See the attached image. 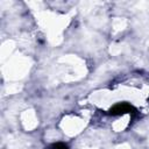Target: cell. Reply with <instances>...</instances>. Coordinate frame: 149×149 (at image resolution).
I'll return each mask as SVG.
<instances>
[{
  "label": "cell",
  "mask_w": 149,
  "mask_h": 149,
  "mask_svg": "<svg viewBox=\"0 0 149 149\" xmlns=\"http://www.w3.org/2000/svg\"><path fill=\"white\" fill-rule=\"evenodd\" d=\"M52 149H68L65 146H54Z\"/></svg>",
  "instance_id": "cell-1"
}]
</instances>
